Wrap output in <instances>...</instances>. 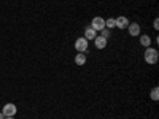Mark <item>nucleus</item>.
I'll use <instances>...</instances> for the list:
<instances>
[{"label":"nucleus","mask_w":159,"mask_h":119,"mask_svg":"<svg viewBox=\"0 0 159 119\" xmlns=\"http://www.w3.org/2000/svg\"><path fill=\"white\" fill-rule=\"evenodd\" d=\"M157 59H159V52H157L156 48L148 46L147 49H145V62H147V64L154 65V64L157 62Z\"/></svg>","instance_id":"obj_1"},{"label":"nucleus","mask_w":159,"mask_h":119,"mask_svg":"<svg viewBox=\"0 0 159 119\" xmlns=\"http://www.w3.org/2000/svg\"><path fill=\"white\" fill-rule=\"evenodd\" d=\"M16 111H18V108H16L15 103H7L5 107H3V110H2V113H3L5 117H15Z\"/></svg>","instance_id":"obj_2"},{"label":"nucleus","mask_w":159,"mask_h":119,"mask_svg":"<svg viewBox=\"0 0 159 119\" xmlns=\"http://www.w3.org/2000/svg\"><path fill=\"white\" fill-rule=\"evenodd\" d=\"M75 49H76L78 52H86V51H88V40H86L84 37L76 38V40H75Z\"/></svg>","instance_id":"obj_3"},{"label":"nucleus","mask_w":159,"mask_h":119,"mask_svg":"<svg viewBox=\"0 0 159 119\" xmlns=\"http://www.w3.org/2000/svg\"><path fill=\"white\" fill-rule=\"evenodd\" d=\"M91 27L94 29L96 32H97V30H102V29H105V19H103V18H100V16L92 18V21H91Z\"/></svg>","instance_id":"obj_4"},{"label":"nucleus","mask_w":159,"mask_h":119,"mask_svg":"<svg viewBox=\"0 0 159 119\" xmlns=\"http://www.w3.org/2000/svg\"><path fill=\"white\" fill-rule=\"evenodd\" d=\"M127 29H129V35H130V37H137V35H140V25H139L137 22H129Z\"/></svg>","instance_id":"obj_5"},{"label":"nucleus","mask_w":159,"mask_h":119,"mask_svg":"<svg viewBox=\"0 0 159 119\" xmlns=\"http://www.w3.org/2000/svg\"><path fill=\"white\" fill-rule=\"evenodd\" d=\"M115 24H116V27L118 29H127V25H129V19L126 16H119L115 19Z\"/></svg>","instance_id":"obj_6"},{"label":"nucleus","mask_w":159,"mask_h":119,"mask_svg":"<svg viewBox=\"0 0 159 119\" xmlns=\"http://www.w3.org/2000/svg\"><path fill=\"white\" fill-rule=\"evenodd\" d=\"M94 45H96V48L97 49H103L105 46H107V38H103V37H96L94 38Z\"/></svg>","instance_id":"obj_7"},{"label":"nucleus","mask_w":159,"mask_h":119,"mask_svg":"<svg viewBox=\"0 0 159 119\" xmlns=\"http://www.w3.org/2000/svg\"><path fill=\"white\" fill-rule=\"evenodd\" d=\"M97 37V32L94 30V29H92V27H86V30H84V38L88 40V42H89V40H94Z\"/></svg>","instance_id":"obj_8"},{"label":"nucleus","mask_w":159,"mask_h":119,"mask_svg":"<svg viewBox=\"0 0 159 119\" xmlns=\"http://www.w3.org/2000/svg\"><path fill=\"white\" fill-rule=\"evenodd\" d=\"M75 64L76 65H84L86 64V54L84 52H78V54L75 56Z\"/></svg>","instance_id":"obj_9"},{"label":"nucleus","mask_w":159,"mask_h":119,"mask_svg":"<svg viewBox=\"0 0 159 119\" xmlns=\"http://www.w3.org/2000/svg\"><path fill=\"white\" fill-rule=\"evenodd\" d=\"M140 45L145 46V48L151 46V38H150V35H142V37H140Z\"/></svg>","instance_id":"obj_10"},{"label":"nucleus","mask_w":159,"mask_h":119,"mask_svg":"<svg viewBox=\"0 0 159 119\" xmlns=\"http://www.w3.org/2000/svg\"><path fill=\"white\" fill-rule=\"evenodd\" d=\"M105 27L107 29H113V27H116V24H115V19L113 18H110V19H105Z\"/></svg>","instance_id":"obj_11"},{"label":"nucleus","mask_w":159,"mask_h":119,"mask_svg":"<svg viewBox=\"0 0 159 119\" xmlns=\"http://www.w3.org/2000/svg\"><path fill=\"white\" fill-rule=\"evenodd\" d=\"M151 99H153L154 102L159 99V89H157V87H153V89H151Z\"/></svg>","instance_id":"obj_12"},{"label":"nucleus","mask_w":159,"mask_h":119,"mask_svg":"<svg viewBox=\"0 0 159 119\" xmlns=\"http://www.w3.org/2000/svg\"><path fill=\"white\" fill-rule=\"evenodd\" d=\"M100 32H102V35H100V37H103V38H108V37L111 35V30H110V29H107V27L102 29Z\"/></svg>","instance_id":"obj_13"},{"label":"nucleus","mask_w":159,"mask_h":119,"mask_svg":"<svg viewBox=\"0 0 159 119\" xmlns=\"http://www.w3.org/2000/svg\"><path fill=\"white\" fill-rule=\"evenodd\" d=\"M154 29H156V30L159 29V19H157V18L154 19Z\"/></svg>","instance_id":"obj_14"},{"label":"nucleus","mask_w":159,"mask_h":119,"mask_svg":"<svg viewBox=\"0 0 159 119\" xmlns=\"http://www.w3.org/2000/svg\"><path fill=\"white\" fill-rule=\"evenodd\" d=\"M3 117H5V116H3V113H2V111H0V119H3Z\"/></svg>","instance_id":"obj_15"},{"label":"nucleus","mask_w":159,"mask_h":119,"mask_svg":"<svg viewBox=\"0 0 159 119\" xmlns=\"http://www.w3.org/2000/svg\"><path fill=\"white\" fill-rule=\"evenodd\" d=\"M3 119H15V117H3Z\"/></svg>","instance_id":"obj_16"}]
</instances>
